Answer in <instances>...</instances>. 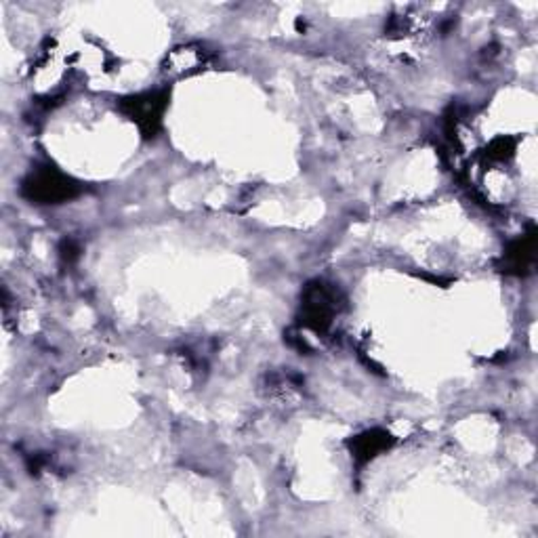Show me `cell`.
I'll list each match as a JSON object with an SVG mask.
<instances>
[{
  "label": "cell",
  "mask_w": 538,
  "mask_h": 538,
  "mask_svg": "<svg viewBox=\"0 0 538 538\" xmlns=\"http://www.w3.org/2000/svg\"><path fill=\"white\" fill-rule=\"evenodd\" d=\"M23 194L38 205H57L76 194V185L55 169H40L32 173L23 183Z\"/></svg>",
  "instance_id": "1"
},
{
  "label": "cell",
  "mask_w": 538,
  "mask_h": 538,
  "mask_svg": "<svg viewBox=\"0 0 538 538\" xmlns=\"http://www.w3.org/2000/svg\"><path fill=\"white\" fill-rule=\"evenodd\" d=\"M123 108L129 114V118L139 124V129L146 135H152L160 126L162 114H165L166 95L165 92H143V95L126 100Z\"/></svg>",
  "instance_id": "2"
},
{
  "label": "cell",
  "mask_w": 538,
  "mask_h": 538,
  "mask_svg": "<svg viewBox=\"0 0 538 538\" xmlns=\"http://www.w3.org/2000/svg\"><path fill=\"white\" fill-rule=\"evenodd\" d=\"M202 61H205V53H202L200 49L183 46V49H177L171 53L169 61H166V72H169L171 76H183V74L198 69Z\"/></svg>",
  "instance_id": "4"
},
{
  "label": "cell",
  "mask_w": 538,
  "mask_h": 538,
  "mask_svg": "<svg viewBox=\"0 0 538 538\" xmlns=\"http://www.w3.org/2000/svg\"><path fill=\"white\" fill-rule=\"evenodd\" d=\"M389 444H391L389 433L377 431V430L368 431L354 442V454H356V459L368 461V459H373V456H377L381 450L389 448Z\"/></svg>",
  "instance_id": "5"
},
{
  "label": "cell",
  "mask_w": 538,
  "mask_h": 538,
  "mask_svg": "<svg viewBox=\"0 0 538 538\" xmlns=\"http://www.w3.org/2000/svg\"><path fill=\"white\" fill-rule=\"evenodd\" d=\"M509 263L513 265V269H526L528 265L534 261V240H519L511 246V251L507 253Z\"/></svg>",
  "instance_id": "6"
},
{
  "label": "cell",
  "mask_w": 538,
  "mask_h": 538,
  "mask_svg": "<svg viewBox=\"0 0 538 538\" xmlns=\"http://www.w3.org/2000/svg\"><path fill=\"white\" fill-rule=\"evenodd\" d=\"M305 324L314 328V331H324L331 326L334 314H337V299L334 293L328 291L326 286L317 285L311 286L305 297Z\"/></svg>",
  "instance_id": "3"
}]
</instances>
